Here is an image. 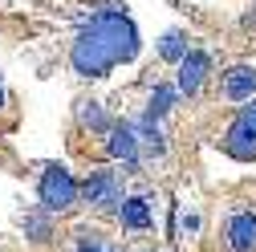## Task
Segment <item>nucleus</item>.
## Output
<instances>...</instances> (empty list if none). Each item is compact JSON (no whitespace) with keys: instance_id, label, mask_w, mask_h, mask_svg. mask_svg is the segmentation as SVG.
Masks as SVG:
<instances>
[{"instance_id":"obj_1","label":"nucleus","mask_w":256,"mask_h":252,"mask_svg":"<svg viewBox=\"0 0 256 252\" xmlns=\"http://www.w3.org/2000/svg\"><path fill=\"white\" fill-rule=\"evenodd\" d=\"M134 53H138V28L122 12H98L78 33V41L70 49V66L82 78H102L118 61H130Z\"/></svg>"},{"instance_id":"obj_2","label":"nucleus","mask_w":256,"mask_h":252,"mask_svg":"<svg viewBox=\"0 0 256 252\" xmlns=\"http://www.w3.org/2000/svg\"><path fill=\"white\" fill-rule=\"evenodd\" d=\"M37 196H41V208H45V212H70L74 200H78V183H74V175L61 167V163H53V167H45V175H41Z\"/></svg>"},{"instance_id":"obj_3","label":"nucleus","mask_w":256,"mask_h":252,"mask_svg":"<svg viewBox=\"0 0 256 252\" xmlns=\"http://www.w3.org/2000/svg\"><path fill=\"white\" fill-rule=\"evenodd\" d=\"M224 150H228L232 159H240V163L256 159V102L236 114V122L228 126V134H224Z\"/></svg>"},{"instance_id":"obj_4","label":"nucleus","mask_w":256,"mask_h":252,"mask_svg":"<svg viewBox=\"0 0 256 252\" xmlns=\"http://www.w3.org/2000/svg\"><path fill=\"white\" fill-rule=\"evenodd\" d=\"M86 200L90 204H98V208H118V204H126L122 196H118V175L114 171H94L90 179H86Z\"/></svg>"},{"instance_id":"obj_5","label":"nucleus","mask_w":256,"mask_h":252,"mask_svg":"<svg viewBox=\"0 0 256 252\" xmlns=\"http://www.w3.org/2000/svg\"><path fill=\"white\" fill-rule=\"evenodd\" d=\"M208 66H212V61H208V53H204V49H191V53L179 61V94H187V98H191V94L204 86Z\"/></svg>"},{"instance_id":"obj_6","label":"nucleus","mask_w":256,"mask_h":252,"mask_svg":"<svg viewBox=\"0 0 256 252\" xmlns=\"http://www.w3.org/2000/svg\"><path fill=\"white\" fill-rule=\"evenodd\" d=\"M228 248L232 252H252L256 248V212H236L228 220Z\"/></svg>"},{"instance_id":"obj_7","label":"nucleus","mask_w":256,"mask_h":252,"mask_svg":"<svg viewBox=\"0 0 256 252\" xmlns=\"http://www.w3.org/2000/svg\"><path fill=\"white\" fill-rule=\"evenodd\" d=\"M252 94H256V70L252 66H232L228 74H224V98L252 102Z\"/></svg>"},{"instance_id":"obj_8","label":"nucleus","mask_w":256,"mask_h":252,"mask_svg":"<svg viewBox=\"0 0 256 252\" xmlns=\"http://www.w3.org/2000/svg\"><path fill=\"white\" fill-rule=\"evenodd\" d=\"M110 154L122 159L126 167L138 163V134H134L130 122H114V130H110Z\"/></svg>"},{"instance_id":"obj_9","label":"nucleus","mask_w":256,"mask_h":252,"mask_svg":"<svg viewBox=\"0 0 256 252\" xmlns=\"http://www.w3.org/2000/svg\"><path fill=\"white\" fill-rule=\"evenodd\" d=\"M122 224L126 228H146L150 224V208H146L142 196H130V200L122 204Z\"/></svg>"},{"instance_id":"obj_10","label":"nucleus","mask_w":256,"mask_h":252,"mask_svg":"<svg viewBox=\"0 0 256 252\" xmlns=\"http://www.w3.org/2000/svg\"><path fill=\"white\" fill-rule=\"evenodd\" d=\"M171 102H175V90H171V86H154L150 106H146V118H163V114L171 110Z\"/></svg>"},{"instance_id":"obj_11","label":"nucleus","mask_w":256,"mask_h":252,"mask_svg":"<svg viewBox=\"0 0 256 252\" xmlns=\"http://www.w3.org/2000/svg\"><path fill=\"white\" fill-rule=\"evenodd\" d=\"M82 122L90 126V130H114V122L102 114V106H98V102H86V106H82Z\"/></svg>"},{"instance_id":"obj_12","label":"nucleus","mask_w":256,"mask_h":252,"mask_svg":"<svg viewBox=\"0 0 256 252\" xmlns=\"http://www.w3.org/2000/svg\"><path fill=\"white\" fill-rule=\"evenodd\" d=\"M158 53H163L167 61H183V57H187V41H183V33H167L163 45H158Z\"/></svg>"},{"instance_id":"obj_13","label":"nucleus","mask_w":256,"mask_h":252,"mask_svg":"<svg viewBox=\"0 0 256 252\" xmlns=\"http://www.w3.org/2000/svg\"><path fill=\"white\" fill-rule=\"evenodd\" d=\"M78 252H106V248H102V240L94 236V232H82L78 236Z\"/></svg>"},{"instance_id":"obj_14","label":"nucleus","mask_w":256,"mask_h":252,"mask_svg":"<svg viewBox=\"0 0 256 252\" xmlns=\"http://www.w3.org/2000/svg\"><path fill=\"white\" fill-rule=\"evenodd\" d=\"M0 106H4V86H0Z\"/></svg>"}]
</instances>
